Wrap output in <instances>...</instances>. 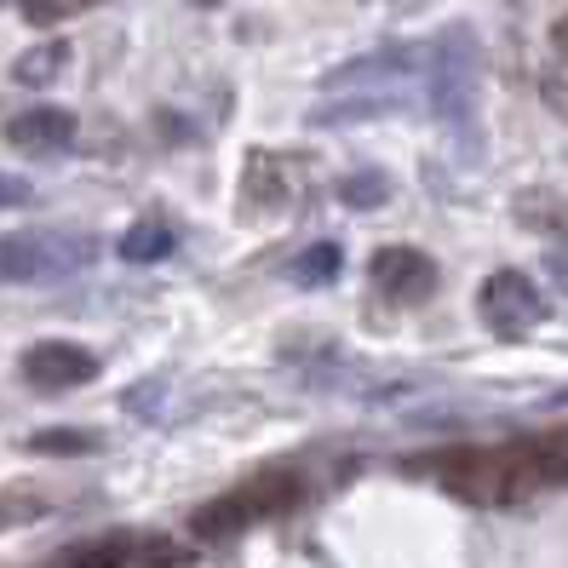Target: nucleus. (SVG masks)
Segmentation results:
<instances>
[{
  "label": "nucleus",
  "mask_w": 568,
  "mask_h": 568,
  "mask_svg": "<svg viewBox=\"0 0 568 568\" xmlns=\"http://www.w3.org/2000/svg\"><path fill=\"white\" fill-rule=\"evenodd\" d=\"M7 144L23 150V155H58L75 144V115L58 110V104H41V110H23L7 121Z\"/></svg>",
  "instance_id": "nucleus-8"
},
{
  "label": "nucleus",
  "mask_w": 568,
  "mask_h": 568,
  "mask_svg": "<svg viewBox=\"0 0 568 568\" xmlns=\"http://www.w3.org/2000/svg\"><path fill=\"white\" fill-rule=\"evenodd\" d=\"M81 7H87V0H23V18L36 23V29H52L63 18H75Z\"/></svg>",
  "instance_id": "nucleus-17"
},
{
  "label": "nucleus",
  "mask_w": 568,
  "mask_h": 568,
  "mask_svg": "<svg viewBox=\"0 0 568 568\" xmlns=\"http://www.w3.org/2000/svg\"><path fill=\"white\" fill-rule=\"evenodd\" d=\"M29 454H58V459L98 454V437L92 430H36V437H29Z\"/></svg>",
  "instance_id": "nucleus-15"
},
{
  "label": "nucleus",
  "mask_w": 568,
  "mask_h": 568,
  "mask_svg": "<svg viewBox=\"0 0 568 568\" xmlns=\"http://www.w3.org/2000/svg\"><path fill=\"white\" fill-rule=\"evenodd\" d=\"M546 408H568V385H562V390H551V396H546Z\"/></svg>",
  "instance_id": "nucleus-20"
},
{
  "label": "nucleus",
  "mask_w": 568,
  "mask_h": 568,
  "mask_svg": "<svg viewBox=\"0 0 568 568\" xmlns=\"http://www.w3.org/2000/svg\"><path fill=\"white\" fill-rule=\"evenodd\" d=\"M339 264H345L339 247H333V242H316V247H305V253L287 264V276H293L298 287H327L333 276H339Z\"/></svg>",
  "instance_id": "nucleus-12"
},
{
  "label": "nucleus",
  "mask_w": 568,
  "mask_h": 568,
  "mask_svg": "<svg viewBox=\"0 0 568 568\" xmlns=\"http://www.w3.org/2000/svg\"><path fill=\"white\" fill-rule=\"evenodd\" d=\"M477 98H483V52L471 29H448L430 47V104L459 150H477Z\"/></svg>",
  "instance_id": "nucleus-2"
},
{
  "label": "nucleus",
  "mask_w": 568,
  "mask_h": 568,
  "mask_svg": "<svg viewBox=\"0 0 568 568\" xmlns=\"http://www.w3.org/2000/svg\"><path fill=\"white\" fill-rule=\"evenodd\" d=\"M477 311H483L488 333H499V339H523L528 327L546 322V298L534 293V282L523 271H494L477 287Z\"/></svg>",
  "instance_id": "nucleus-5"
},
{
  "label": "nucleus",
  "mask_w": 568,
  "mask_h": 568,
  "mask_svg": "<svg viewBox=\"0 0 568 568\" xmlns=\"http://www.w3.org/2000/svg\"><path fill=\"white\" fill-rule=\"evenodd\" d=\"M546 271H551V276H557V282L568 287V236H562V242H557V247L546 253Z\"/></svg>",
  "instance_id": "nucleus-19"
},
{
  "label": "nucleus",
  "mask_w": 568,
  "mask_h": 568,
  "mask_svg": "<svg viewBox=\"0 0 568 568\" xmlns=\"http://www.w3.org/2000/svg\"><path fill=\"white\" fill-rule=\"evenodd\" d=\"M298 499H305V483H298L293 471H264V477H247L236 488H224L219 499H207V506H195L190 534L195 540H230V534H242L264 517L293 511Z\"/></svg>",
  "instance_id": "nucleus-4"
},
{
  "label": "nucleus",
  "mask_w": 568,
  "mask_h": 568,
  "mask_svg": "<svg viewBox=\"0 0 568 568\" xmlns=\"http://www.w3.org/2000/svg\"><path fill=\"white\" fill-rule=\"evenodd\" d=\"M70 63V47L63 41H47V47H29L18 63H12V81H23V87H47V81H58V70Z\"/></svg>",
  "instance_id": "nucleus-13"
},
{
  "label": "nucleus",
  "mask_w": 568,
  "mask_h": 568,
  "mask_svg": "<svg viewBox=\"0 0 568 568\" xmlns=\"http://www.w3.org/2000/svg\"><path fill=\"white\" fill-rule=\"evenodd\" d=\"M190 7H219V0H190Z\"/></svg>",
  "instance_id": "nucleus-22"
},
{
  "label": "nucleus",
  "mask_w": 568,
  "mask_h": 568,
  "mask_svg": "<svg viewBox=\"0 0 568 568\" xmlns=\"http://www.w3.org/2000/svg\"><path fill=\"white\" fill-rule=\"evenodd\" d=\"M437 477L448 494L471 499V506H511V499H528L534 488H546L534 437L494 443V448H454L437 459Z\"/></svg>",
  "instance_id": "nucleus-1"
},
{
  "label": "nucleus",
  "mask_w": 568,
  "mask_h": 568,
  "mask_svg": "<svg viewBox=\"0 0 568 568\" xmlns=\"http://www.w3.org/2000/svg\"><path fill=\"white\" fill-rule=\"evenodd\" d=\"M92 258L98 242L87 230H12V236H0V282H18V287L70 282Z\"/></svg>",
  "instance_id": "nucleus-3"
},
{
  "label": "nucleus",
  "mask_w": 568,
  "mask_h": 568,
  "mask_svg": "<svg viewBox=\"0 0 568 568\" xmlns=\"http://www.w3.org/2000/svg\"><path fill=\"white\" fill-rule=\"evenodd\" d=\"M419 63L414 47H396V52H374V58H356L345 70H333V87H362V81H379V75H408Z\"/></svg>",
  "instance_id": "nucleus-10"
},
{
  "label": "nucleus",
  "mask_w": 568,
  "mask_h": 568,
  "mask_svg": "<svg viewBox=\"0 0 568 568\" xmlns=\"http://www.w3.org/2000/svg\"><path fill=\"white\" fill-rule=\"evenodd\" d=\"M23 379L36 390H75V385L98 379V356L75 339H41L23 351Z\"/></svg>",
  "instance_id": "nucleus-6"
},
{
  "label": "nucleus",
  "mask_w": 568,
  "mask_h": 568,
  "mask_svg": "<svg viewBox=\"0 0 568 568\" xmlns=\"http://www.w3.org/2000/svg\"><path fill=\"white\" fill-rule=\"evenodd\" d=\"M557 52H562V58H568V18H562V23H557Z\"/></svg>",
  "instance_id": "nucleus-21"
},
{
  "label": "nucleus",
  "mask_w": 568,
  "mask_h": 568,
  "mask_svg": "<svg viewBox=\"0 0 568 568\" xmlns=\"http://www.w3.org/2000/svg\"><path fill=\"white\" fill-rule=\"evenodd\" d=\"M29 195H36V190H29L23 179H12V173H0V207H23Z\"/></svg>",
  "instance_id": "nucleus-18"
},
{
  "label": "nucleus",
  "mask_w": 568,
  "mask_h": 568,
  "mask_svg": "<svg viewBox=\"0 0 568 568\" xmlns=\"http://www.w3.org/2000/svg\"><path fill=\"white\" fill-rule=\"evenodd\" d=\"M132 557H139V540H132V534H104V540H92V546L63 557V568H126Z\"/></svg>",
  "instance_id": "nucleus-11"
},
{
  "label": "nucleus",
  "mask_w": 568,
  "mask_h": 568,
  "mask_svg": "<svg viewBox=\"0 0 568 568\" xmlns=\"http://www.w3.org/2000/svg\"><path fill=\"white\" fill-rule=\"evenodd\" d=\"M173 247H179V230L166 219H139V224L121 230V258L126 264H161Z\"/></svg>",
  "instance_id": "nucleus-9"
},
{
  "label": "nucleus",
  "mask_w": 568,
  "mask_h": 568,
  "mask_svg": "<svg viewBox=\"0 0 568 568\" xmlns=\"http://www.w3.org/2000/svg\"><path fill=\"white\" fill-rule=\"evenodd\" d=\"M374 287L396 305H425L437 293V258H425L419 247H379L374 253Z\"/></svg>",
  "instance_id": "nucleus-7"
},
{
  "label": "nucleus",
  "mask_w": 568,
  "mask_h": 568,
  "mask_svg": "<svg viewBox=\"0 0 568 568\" xmlns=\"http://www.w3.org/2000/svg\"><path fill=\"white\" fill-rule=\"evenodd\" d=\"M41 511H47V499H36L29 488H7V494H0V528H7V523H29Z\"/></svg>",
  "instance_id": "nucleus-16"
},
{
  "label": "nucleus",
  "mask_w": 568,
  "mask_h": 568,
  "mask_svg": "<svg viewBox=\"0 0 568 568\" xmlns=\"http://www.w3.org/2000/svg\"><path fill=\"white\" fill-rule=\"evenodd\" d=\"M390 195V179L385 173H374V166H362V173H351L345 184H339V202L351 207V213H367V207H379Z\"/></svg>",
  "instance_id": "nucleus-14"
}]
</instances>
